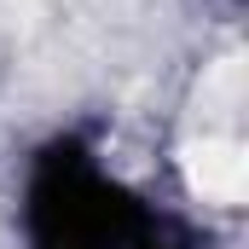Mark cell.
<instances>
[{
  "mask_svg": "<svg viewBox=\"0 0 249 249\" xmlns=\"http://www.w3.org/2000/svg\"><path fill=\"white\" fill-rule=\"evenodd\" d=\"M186 186L203 197V203H220V209H232V203H244L249 191V157L238 139H197L186 151Z\"/></svg>",
  "mask_w": 249,
  "mask_h": 249,
  "instance_id": "obj_1",
  "label": "cell"
}]
</instances>
